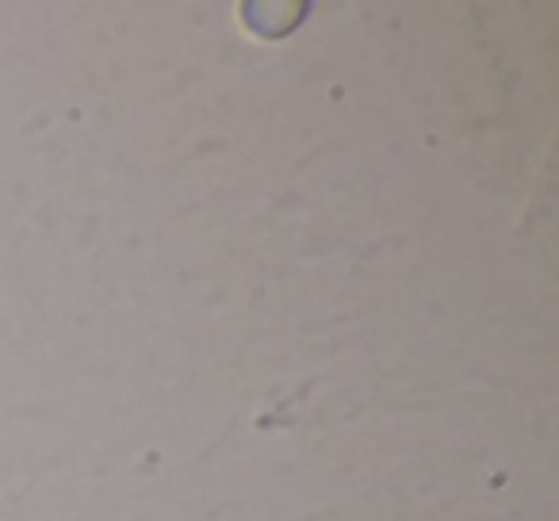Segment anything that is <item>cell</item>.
<instances>
[{"label":"cell","mask_w":559,"mask_h":521,"mask_svg":"<svg viewBox=\"0 0 559 521\" xmlns=\"http://www.w3.org/2000/svg\"><path fill=\"white\" fill-rule=\"evenodd\" d=\"M304 4H246V16H249V27H257L261 35H284L299 24L304 16Z\"/></svg>","instance_id":"1"}]
</instances>
